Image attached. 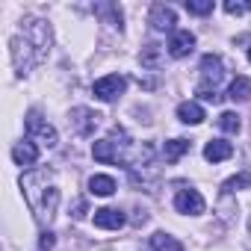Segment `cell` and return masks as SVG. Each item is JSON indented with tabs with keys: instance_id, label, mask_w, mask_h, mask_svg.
<instances>
[{
	"instance_id": "ac0fdd59",
	"label": "cell",
	"mask_w": 251,
	"mask_h": 251,
	"mask_svg": "<svg viewBox=\"0 0 251 251\" xmlns=\"http://www.w3.org/2000/svg\"><path fill=\"white\" fill-rule=\"evenodd\" d=\"M219 127H222L225 133H239L242 121H239V115H236V112H222V115H219Z\"/></svg>"
},
{
	"instance_id": "7c38bea8",
	"label": "cell",
	"mask_w": 251,
	"mask_h": 251,
	"mask_svg": "<svg viewBox=\"0 0 251 251\" xmlns=\"http://www.w3.org/2000/svg\"><path fill=\"white\" fill-rule=\"evenodd\" d=\"M12 160L18 166H36L39 163V148L33 142H15L12 145Z\"/></svg>"
},
{
	"instance_id": "d6986e66",
	"label": "cell",
	"mask_w": 251,
	"mask_h": 251,
	"mask_svg": "<svg viewBox=\"0 0 251 251\" xmlns=\"http://www.w3.org/2000/svg\"><path fill=\"white\" fill-rule=\"evenodd\" d=\"M186 12H192V15H210L213 12V0H186Z\"/></svg>"
},
{
	"instance_id": "3957f363",
	"label": "cell",
	"mask_w": 251,
	"mask_h": 251,
	"mask_svg": "<svg viewBox=\"0 0 251 251\" xmlns=\"http://www.w3.org/2000/svg\"><path fill=\"white\" fill-rule=\"evenodd\" d=\"M225 77V65L216 53H207L201 59V83H198V92H216V83Z\"/></svg>"
},
{
	"instance_id": "8992f818",
	"label": "cell",
	"mask_w": 251,
	"mask_h": 251,
	"mask_svg": "<svg viewBox=\"0 0 251 251\" xmlns=\"http://www.w3.org/2000/svg\"><path fill=\"white\" fill-rule=\"evenodd\" d=\"M124 86H127V80H124L121 74H106V77L95 80L92 92H95V98H98V100H115V98L124 92Z\"/></svg>"
},
{
	"instance_id": "603a6c76",
	"label": "cell",
	"mask_w": 251,
	"mask_h": 251,
	"mask_svg": "<svg viewBox=\"0 0 251 251\" xmlns=\"http://www.w3.org/2000/svg\"><path fill=\"white\" fill-rule=\"evenodd\" d=\"M248 9H251V3H233V0H227V3H225V12L227 15H242Z\"/></svg>"
},
{
	"instance_id": "30bf717a",
	"label": "cell",
	"mask_w": 251,
	"mask_h": 251,
	"mask_svg": "<svg viewBox=\"0 0 251 251\" xmlns=\"http://www.w3.org/2000/svg\"><path fill=\"white\" fill-rule=\"evenodd\" d=\"M192 48H195V36H192L189 30H175V33H172L169 53H172L175 59H183V56H189V53H192Z\"/></svg>"
},
{
	"instance_id": "484cf974",
	"label": "cell",
	"mask_w": 251,
	"mask_h": 251,
	"mask_svg": "<svg viewBox=\"0 0 251 251\" xmlns=\"http://www.w3.org/2000/svg\"><path fill=\"white\" fill-rule=\"evenodd\" d=\"M248 59H251V48H248Z\"/></svg>"
},
{
	"instance_id": "277c9868",
	"label": "cell",
	"mask_w": 251,
	"mask_h": 251,
	"mask_svg": "<svg viewBox=\"0 0 251 251\" xmlns=\"http://www.w3.org/2000/svg\"><path fill=\"white\" fill-rule=\"evenodd\" d=\"M27 133H30L33 139H39L42 145H48V148H53V145H56V130L50 127V124H48L36 109H30V112H27Z\"/></svg>"
},
{
	"instance_id": "7402d4cb",
	"label": "cell",
	"mask_w": 251,
	"mask_h": 251,
	"mask_svg": "<svg viewBox=\"0 0 251 251\" xmlns=\"http://www.w3.org/2000/svg\"><path fill=\"white\" fill-rule=\"evenodd\" d=\"M98 12H100V15H109L112 27L121 30V9H118V6H112V3H109V6H98Z\"/></svg>"
},
{
	"instance_id": "4fadbf2b",
	"label": "cell",
	"mask_w": 251,
	"mask_h": 251,
	"mask_svg": "<svg viewBox=\"0 0 251 251\" xmlns=\"http://www.w3.org/2000/svg\"><path fill=\"white\" fill-rule=\"evenodd\" d=\"M177 118H180L183 124H201L207 115H204V106H201V103H195V100H183V103L177 106Z\"/></svg>"
},
{
	"instance_id": "6da1fadb",
	"label": "cell",
	"mask_w": 251,
	"mask_h": 251,
	"mask_svg": "<svg viewBox=\"0 0 251 251\" xmlns=\"http://www.w3.org/2000/svg\"><path fill=\"white\" fill-rule=\"evenodd\" d=\"M50 177H53L50 169H33L21 177V189L27 195V204H30V210L36 213V219L42 225L53 219L56 204H59V189L50 183Z\"/></svg>"
},
{
	"instance_id": "ba28073f",
	"label": "cell",
	"mask_w": 251,
	"mask_h": 251,
	"mask_svg": "<svg viewBox=\"0 0 251 251\" xmlns=\"http://www.w3.org/2000/svg\"><path fill=\"white\" fill-rule=\"evenodd\" d=\"M98 124H100V115H98V112H92V109H86V106L71 109V127H74L80 136H92Z\"/></svg>"
},
{
	"instance_id": "44dd1931",
	"label": "cell",
	"mask_w": 251,
	"mask_h": 251,
	"mask_svg": "<svg viewBox=\"0 0 251 251\" xmlns=\"http://www.w3.org/2000/svg\"><path fill=\"white\" fill-rule=\"evenodd\" d=\"M245 186H251V172H242V175L230 177L225 183V192H236V189H245Z\"/></svg>"
},
{
	"instance_id": "5b68a950",
	"label": "cell",
	"mask_w": 251,
	"mask_h": 251,
	"mask_svg": "<svg viewBox=\"0 0 251 251\" xmlns=\"http://www.w3.org/2000/svg\"><path fill=\"white\" fill-rule=\"evenodd\" d=\"M175 210H177V213H186V216L204 213V198H201V192L192 189V186H180V189L175 192Z\"/></svg>"
},
{
	"instance_id": "8fae6325",
	"label": "cell",
	"mask_w": 251,
	"mask_h": 251,
	"mask_svg": "<svg viewBox=\"0 0 251 251\" xmlns=\"http://www.w3.org/2000/svg\"><path fill=\"white\" fill-rule=\"evenodd\" d=\"M227 157H233V145H230V142H225V139H210V142L204 145V160H207V163H222V160H227Z\"/></svg>"
},
{
	"instance_id": "cb8c5ba5",
	"label": "cell",
	"mask_w": 251,
	"mask_h": 251,
	"mask_svg": "<svg viewBox=\"0 0 251 251\" xmlns=\"http://www.w3.org/2000/svg\"><path fill=\"white\" fill-rule=\"evenodd\" d=\"M53 245H56L53 233H50V230H45V233H42V239H39V248H42V251H50Z\"/></svg>"
},
{
	"instance_id": "9c48e42d",
	"label": "cell",
	"mask_w": 251,
	"mask_h": 251,
	"mask_svg": "<svg viewBox=\"0 0 251 251\" xmlns=\"http://www.w3.org/2000/svg\"><path fill=\"white\" fill-rule=\"evenodd\" d=\"M95 227H100V230H118V227H124V213L118 210V207H100V210H95Z\"/></svg>"
},
{
	"instance_id": "e0dca14e",
	"label": "cell",
	"mask_w": 251,
	"mask_h": 251,
	"mask_svg": "<svg viewBox=\"0 0 251 251\" xmlns=\"http://www.w3.org/2000/svg\"><path fill=\"white\" fill-rule=\"evenodd\" d=\"M151 251H183V245H180L175 236H169V233L157 230V233L151 236Z\"/></svg>"
},
{
	"instance_id": "2e32d148",
	"label": "cell",
	"mask_w": 251,
	"mask_h": 251,
	"mask_svg": "<svg viewBox=\"0 0 251 251\" xmlns=\"http://www.w3.org/2000/svg\"><path fill=\"white\" fill-rule=\"evenodd\" d=\"M230 100H251V80L248 77H233L230 89H227Z\"/></svg>"
},
{
	"instance_id": "9a60e30c",
	"label": "cell",
	"mask_w": 251,
	"mask_h": 251,
	"mask_svg": "<svg viewBox=\"0 0 251 251\" xmlns=\"http://www.w3.org/2000/svg\"><path fill=\"white\" fill-rule=\"evenodd\" d=\"M189 148H192V142H189V139H172V142H166V145H163V160H166V163H177Z\"/></svg>"
},
{
	"instance_id": "d4e9b609",
	"label": "cell",
	"mask_w": 251,
	"mask_h": 251,
	"mask_svg": "<svg viewBox=\"0 0 251 251\" xmlns=\"http://www.w3.org/2000/svg\"><path fill=\"white\" fill-rule=\"evenodd\" d=\"M83 216H86V201L80 198V201L74 204V219H83Z\"/></svg>"
},
{
	"instance_id": "7a4b0ae2",
	"label": "cell",
	"mask_w": 251,
	"mask_h": 251,
	"mask_svg": "<svg viewBox=\"0 0 251 251\" xmlns=\"http://www.w3.org/2000/svg\"><path fill=\"white\" fill-rule=\"evenodd\" d=\"M130 148H133L130 136L124 133L121 127H115L106 139H100V142H95V145H92V157H95L98 163L127 166V160H130Z\"/></svg>"
},
{
	"instance_id": "5bb4252c",
	"label": "cell",
	"mask_w": 251,
	"mask_h": 251,
	"mask_svg": "<svg viewBox=\"0 0 251 251\" xmlns=\"http://www.w3.org/2000/svg\"><path fill=\"white\" fill-rule=\"evenodd\" d=\"M89 192L92 195H100V198H109L115 192V180L109 175H92L89 177Z\"/></svg>"
},
{
	"instance_id": "4316f807",
	"label": "cell",
	"mask_w": 251,
	"mask_h": 251,
	"mask_svg": "<svg viewBox=\"0 0 251 251\" xmlns=\"http://www.w3.org/2000/svg\"><path fill=\"white\" fill-rule=\"evenodd\" d=\"M248 227H251V219H248Z\"/></svg>"
},
{
	"instance_id": "ffe728a7",
	"label": "cell",
	"mask_w": 251,
	"mask_h": 251,
	"mask_svg": "<svg viewBox=\"0 0 251 251\" xmlns=\"http://www.w3.org/2000/svg\"><path fill=\"white\" fill-rule=\"evenodd\" d=\"M139 59H142L145 68H157V65H160V45H148Z\"/></svg>"
},
{
	"instance_id": "52a82bcc",
	"label": "cell",
	"mask_w": 251,
	"mask_h": 251,
	"mask_svg": "<svg viewBox=\"0 0 251 251\" xmlns=\"http://www.w3.org/2000/svg\"><path fill=\"white\" fill-rule=\"evenodd\" d=\"M148 24H151L157 33H175L177 15H175L172 6H166V3H154V6H151V15H148Z\"/></svg>"
}]
</instances>
